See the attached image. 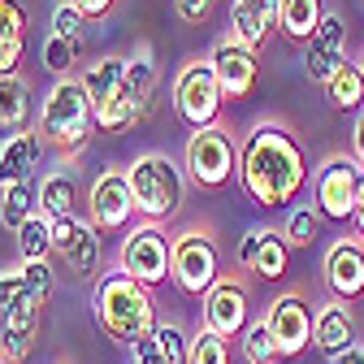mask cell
Listing matches in <instances>:
<instances>
[{
    "mask_svg": "<svg viewBox=\"0 0 364 364\" xmlns=\"http://www.w3.org/2000/svg\"><path fill=\"white\" fill-rule=\"evenodd\" d=\"M239 182L256 208H287L308 182V152L287 122H256L239 148Z\"/></svg>",
    "mask_w": 364,
    "mask_h": 364,
    "instance_id": "1",
    "label": "cell"
},
{
    "mask_svg": "<svg viewBox=\"0 0 364 364\" xmlns=\"http://www.w3.org/2000/svg\"><path fill=\"white\" fill-rule=\"evenodd\" d=\"M91 312H96L100 334H105L109 343H122V347L144 343V338L156 330L152 291H148L144 282H134L130 273H122V269L100 273L96 291H91Z\"/></svg>",
    "mask_w": 364,
    "mask_h": 364,
    "instance_id": "2",
    "label": "cell"
},
{
    "mask_svg": "<svg viewBox=\"0 0 364 364\" xmlns=\"http://www.w3.org/2000/svg\"><path fill=\"white\" fill-rule=\"evenodd\" d=\"M35 130L43 144L65 152V156H78L96 139L100 122H96V105H91L82 78H57L48 87V96L39 105V117H35Z\"/></svg>",
    "mask_w": 364,
    "mask_h": 364,
    "instance_id": "3",
    "label": "cell"
},
{
    "mask_svg": "<svg viewBox=\"0 0 364 364\" xmlns=\"http://www.w3.org/2000/svg\"><path fill=\"white\" fill-rule=\"evenodd\" d=\"M130 191H134V208L148 221H169L182 208V196H187V182H182V169L165 156V152H144L134 156V165L126 169Z\"/></svg>",
    "mask_w": 364,
    "mask_h": 364,
    "instance_id": "4",
    "label": "cell"
},
{
    "mask_svg": "<svg viewBox=\"0 0 364 364\" xmlns=\"http://www.w3.org/2000/svg\"><path fill=\"white\" fill-rule=\"evenodd\" d=\"M78 78L87 87L91 105H96V122H100L105 134H117V130H130L134 122H144V109L134 105V96L126 91V57H100Z\"/></svg>",
    "mask_w": 364,
    "mask_h": 364,
    "instance_id": "5",
    "label": "cell"
},
{
    "mask_svg": "<svg viewBox=\"0 0 364 364\" xmlns=\"http://www.w3.org/2000/svg\"><path fill=\"white\" fill-rule=\"evenodd\" d=\"M169 278L178 282L182 295H196L204 299L217 282H221V252L213 243L208 230L191 225V230L173 235V247H169Z\"/></svg>",
    "mask_w": 364,
    "mask_h": 364,
    "instance_id": "6",
    "label": "cell"
},
{
    "mask_svg": "<svg viewBox=\"0 0 364 364\" xmlns=\"http://www.w3.org/2000/svg\"><path fill=\"white\" fill-rule=\"evenodd\" d=\"M221 105H225V96H221V82H217L213 61L196 57V61H187L178 70V78H173V113L187 122L191 130L217 126L221 122Z\"/></svg>",
    "mask_w": 364,
    "mask_h": 364,
    "instance_id": "7",
    "label": "cell"
},
{
    "mask_svg": "<svg viewBox=\"0 0 364 364\" xmlns=\"http://www.w3.org/2000/svg\"><path fill=\"white\" fill-rule=\"evenodd\" d=\"M364 165L355 156H326L312 169V204L330 221H351L355 217V196H360Z\"/></svg>",
    "mask_w": 364,
    "mask_h": 364,
    "instance_id": "8",
    "label": "cell"
},
{
    "mask_svg": "<svg viewBox=\"0 0 364 364\" xmlns=\"http://www.w3.org/2000/svg\"><path fill=\"white\" fill-rule=\"evenodd\" d=\"M187 169L208 191L225 187V182L239 173V144H235V134L225 130L221 122L204 126V130H191V139H187Z\"/></svg>",
    "mask_w": 364,
    "mask_h": 364,
    "instance_id": "9",
    "label": "cell"
},
{
    "mask_svg": "<svg viewBox=\"0 0 364 364\" xmlns=\"http://www.w3.org/2000/svg\"><path fill=\"white\" fill-rule=\"evenodd\" d=\"M169 247H173V239L161 230V225L156 221H144V225H134V230L126 235L122 256H117V269L130 273L134 282H144L152 291V287H161L169 278Z\"/></svg>",
    "mask_w": 364,
    "mask_h": 364,
    "instance_id": "10",
    "label": "cell"
},
{
    "mask_svg": "<svg viewBox=\"0 0 364 364\" xmlns=\"http://www.w3.org/2000/svg\"><path fill=\"white\" fill-rule=\"evenodd\" d=\"M53 256L65 264L70 278L87 282L100 273V260H105V243H100V230L82 217H61L53 221Z\"/></svg>",
    "mask_w": 364,
    "mask_h": 364,
    "instance_id": "11",
    "label": "cell"
},
{
    "mask_svg": "<svg viewBox=\"0 0 364 364\" xmlns=\"http://www.w3.org/2000/svg\"><path fill=\"white\" fill-rule=\"evenodd\" d=\"M312 316H316V308L299 291H287V295H278L269 304L264 321L273 330V343H278L282 360H295V355H304L312 347Z\"/></svg>",
    "mask_w": 364,
    "mask_h": 364,
    "instance_id": "12",
    "label": "cell"
},
{
    "mask_svg": "<svg viewBox=\"0 0 364 364\" xmlns=\"http://www.w3.org/2000/svg\"><path fill=\"white\" fill-rule=\"evenodd\" d=\"M87 208H91V225L100 235H113V230H126V221L139 213L134 208V191H130V178L126 169H105L96 182H91V196H87Z\"/></svg>",
    "mask_w": 364,
    "mask_h": 364,
    "instance_id": "13",
    "label": "cell"
},
{
    "mask_svg": "<svg viewBox=\"0 0 364 364\" xmlns=\"http://www.w3.org/2000/svg\"><path fill=\"white\" fill-rule=\"evenodd\" d=\"M235 264L256 273L264 282H278L287 278V264H291V243L282 230L273 225H252V230L239 239V252H235Z\"/></svg>",
    "mask_w": 364,
    "mask_h": 364,
    "instance_id": "14",
    "label": "cell"
},
{
    "mask_svg": "<svg viewBox=\"0 0 364 364\" xmlns=\"http://www.w3.org/2000/svg\"><path fill=\"white\" fill-rule=\"evenodd\" d=\"M343 65H347V22H343V14H326V22L304 43V70L312 82L326 87Z\"/></svg>",
    "mask_w": 364,
    "mask_h": 364,
    "instance_id": "15",
    "label": "cell"
},
{
    "mask_svg": "<svg viewBox=\"0 0 364 364\" xmlns=\"http://www.w3.org/2000/svg\"><path fill=\"white\" fill-rule=\"evenodd\" d=\"M213 70H217V82H221V96L225 100H247L256 82H260V57L252 48H243V43L235 39H221L213 48Z\"/></svg>",
    "mask_w": 364,
    "mask_h": 364,
    "instance_id": "16",
    "label": "cell"
},
{
    "mask_svg": "<svg viewBox=\"0 0 364 364\" xmlns=\"http://www.w3.org/2000/svg\"><path fill=\"white\" fill-rule=\"evenodd\" d=\"M200 326H208L213 334L221 338H235L243 334L252 321H247V287L239 278H221L208 295H204V308H200Z\"/></svg>",
    "mask_w": 364,
    "mask_h": 364,
    "instance_id": "17",
    "label": "cell"
},
{
    "mask_svg": "<svg viewBox=\"0 0 364 364\" xmlns=\"http://www.w3.org/2000/svg\"><path fill=\"white\" fill-rule=\"evenodd\" d=\"M326 287L343 304H355L364 295V243L360 239H338L326 252Z\"/></svg>",
    "mask_w": 364,
    "mask_h": 364,
    "instance_id": "18",
    "label": "cell"
},
{
    "mask_svg": "<svg viewBox=\"0 0 364 364\" xmlns=\"http://www.w3.org/2000/svg\"><path fill=\"white\" fill-rule=\"evenodd\" d=\"M39 304L22 299L14 312L0 316V355H5V364H26L35 343H39Z\"/></svg>",
    "mask_w": 364,
    "mask_h": 364,
    "instance_id": "19",
    "label": "cell"
},
{
    "mask_svg": "<svg viewBox=\"0 0 364 364\" xmlns=\"http://www.w3.org/2000/svg\"><path fill=\"white\" fill-rule=\"evenodd\" d=\"M312 347H321L326 360L347 351V347H355V316H351V308L343 299H330V304L316 308V316H312Z\"/></svg>",
    "mask_w": 364,
    "mask_h": 364,
    "instance_id": "20",
    "label": "cell"
},
{
    "mask_svg": "<svg viewBox=\"0 0 364 364\" xmlns=\"http://www.w3.org/2000/svg\"><path fill=\"white\" fill-rule=\"evenodd\" d=\"M39 156H43L39 130H18V134H9V139L0 144V187L31 178V169L39 165Z\"/></svg>",
    "mask_w": 364,
    "mask_h": 364,
    "instance_id": "21",
    "label": "cell"
},
{
    "mask_svg": "<svg viewBox=\"0 0 364 364\" xmlns=\"http://www.w3.org/2000/svg\"><path fill=\"white\" fill-rule=\"evenodd\" d=\"M130 351H134V364H187L191 338L169 321V326H156L144 343H134Z\"/></svg>",
    "mask_w": 364,
    "mask_h": 364,
    "instance_id": "22",
    "label": "cell"
},
{
    "mask_svg": "<svg viewBox=\"0 0 364 364\" xmlns=\"http://www.w3.org/2000/svg\"><path fill=\"white\" fill-rule=\"evenodd\" d=\"M22 53H26V9L18 0H0V78L18 74Z\"/></svg>",
    "mask_w": 364,
    "mask_h": 364,
    "instance_id": "23",
    "label": "cell"
},
{
    "mask_svg": "<svg viewBox=\"0 0 364 364\" xmlns=\"http://www.w3.org/2000/svg\"><path fill=\"white\" fill-rule=\"evenodd\" d=\"M326 0H282L278 5V31L295 43H308L312 31L326 22Z\"/></svg>",
    "mask_w": 364,
    "mask_h": 364,
    "instance_id": "24",
    "label": "cell"
},
{
    "mask_svg": "<svg viewBox=\"0 0 364 364\" xmlns=\"http://www.w3.org/2000/svg\"><path fill=\"white\" fill-rule=\"evenodd\" d=\"M35 213H39V182L35 178H22V182L0 187V225H9V230L18 235Z\"/></svg>",
    "mask_w": 364,
    "mask_h": 364,
    "instance_id": "25",
    "label": "cell"
},
{
    "mask_svg": "<svg viewBox=\"0 0 364 364\" xmlns=\"http://www.w3.org/2000/svg\"><path fill=\"white\" fill-rule=\"evenodd\" d=\"M26 117H31V87L22 74H9L0 78V134H18L26 130Z\"/></svg>",
    "mask_w": 364,
    "mask_h": 364,
    "instance_id": "26",
    "label": "cell"
},
{
    "mask_svg": "<svg viewBox=\"0 0 364 364\" xmlns=\"http://www.w3.org/2000/svg\"><path fill=\"white\" fill-rule=\"evenodd\" d=\"M74 204H78V187H74V173H48L39 178V213L43 217H74Z\"/></svg>",
    "mask_w": 364,
    "mask_h": 364,
    "instance_id": "27",
    "label": "cell"
},
{
    "mask_svg": "<svg viewBox=\"0 0 364 364\" xmlns=\"http://www.w3.org/2000/svg\"><path fill=\"white\" fill-rule=\"evenodd\" d=\"M273 26H278V22H269V18H260V14H252V9H243V5L230 0V39L235 43L260 53L264 43H269V35H273Z\"/></svg>",
    "mask_w": 364,
    "mask_h": 364,
    "instance_id": "28",
    "label": "cell"
},
{
    "mask_svg": "<svg viewBox=\"0 0 364 364\" xmlns=\"http://www.w3.org/2000/svg\"><path fill=\"white\" fill-rule=\"evenodd\" d=\"M326 96H330V105L343 109V113H351V109L364 105V70H360V61H347V65L326 82Z\"/></svg>",
    "mask_w": 364,
    "mask_h": 364,
    "instance_id": "29",
    "label": "cell"
},
{
    "mask_svg": "<svg viewBox=\"0 0 364 364\" xmlns=\"http://www.w3.org/2000/svg\"><path fill=\"white\" fill-rule=\"evenodd\" d=\"M18 256L22 260H53V217L35 213L18 230Z\"/></svg>",
    "mask_w": 364,
    "mask_h": 364,
    "instance_id": "30",
    "label": "cell"
},
{
    "mask_svg": "<svg viewBox=\"0 0 364 364\" xmlns=\"http://www.w3.org/2000/svg\"><path fill=\"white\" fill-rule=\"evenodd\" d=\"M321 213H316V204H299V208H291L287 213V225H282V235H287V243L291 247H312L316 239H321Z\"/></svg>",
    "mask_w": 364,
    "mask_h": 364,
    "instance_id": "31",
    "label": "cell"
},
{
    "mask_svg": "<svg viewBox=\"0 0 364 364\" xmlns=\"http://www.w3.org/2000/svg\"><path fill=\"white\" fill-rule=\"evenodd\" d=\"M126 91L134 96L144 113L152 109V96H156V65L152 57H126Z\"/></svg>",
    "mask_w": 364,
    "mask_h": 364,
    "instance_id": "32",
    "label": "cell"
},
{
    "mask_svg": "<svg viewBox=\"0 0 364 364\" xmlns=\"http://www.w3.org/2000/svg\"><path fill=\"white\" fill-rule=\"evenodd\" d=\"M187 364H235V351H230V338L213 334L208 326H200L191 334V355Z\"/></svg>",
    "mask_w": 364,
    "mask_h": 364,
    "instance_id": "33",
    "label": "cell"
},
{
    "mask_svg": "<svg viewBox=\"0 0 364 364\" xmlns=\"http://www.w3.org/2000/svg\"><path fill=\"white\" fill-rule=\"evenodd\" d=\"M82 39H65V35H48L43 39V70H53L57 78H70V70L78 65Z\"/></svg>",
    "mask_w": 364,
    "mask_h": 364,
    "instance_id": "34",
    "label": "cell"
},
{
    "mask_svg": "<svg viewBox=\"0 0 364 364\" xmlns=\"http://www.w3.org/2000/svg\"><path fill=\"white\" fill-rule=\"evenodd\" d=\"M243 355H247V364H278V360H282V355H278V343H273V330H269L264 316L243 330Z\"/></svg>",
    "mask_w": 364,
    "mask_h": 364,
    "instance_id": "35",
    "label": "cell"
},
{
    "mask_svg": "<svg viewBox=\"0 0 364 364\" xmlns=\"http://www.w3.org/2000/svg\"><path fill=\"white\" fill-rule=\"evenodd\" d=\"M22 278H26V299L31 304H48L53 291H57V273H53V260H22Z\"/></svg>",
    "mask_w": 364,
    "mask_h": 364,
    "instance_id": "36",
    "label": "cell"
},
{
    "mask_svg": "<svg viewBox=\"0 0 364 364\" xmlns=\"http://www.w3.org/2000/svg\"><path fill=\"white\" fill-rule=\"evenodd\" d=\"M26 299V278H22V264L18 269H0V316L14 312Z\"/></svg>",
    "mask_w": 364,
    "mask_h": 364,
    "instance_id": "37",
    "label": "cell"
},
{
    "mask_svg": "<svg viewBox=\"0 0 364 364\" xmlns=\"http://www.w3.org/2000/svg\"><path fill=\"white\" fill-rule=\"evenodd\" d=\"M82 26H87V18H82L74 5H70V0L53 9V35H65V39H82Z\"/></svg>",
    "mask_w": 364,
    "mask_h": 364,
    "instance_id": "38",
    "label": "cell"
},
{
    "mask_svg": "<svg viewBox=\"0 0 364 364\" xmlns=\"http://www.w3.org/2000/svg\"><path fill=\"white\" fill-rule=\"evenodd\" d=\"M173 9L182 22H204L213 14V0H173Z\"/></svg>",
    "mask_w": 364,
    "mask_h": 364,
    "instance_id": "39",
    "label": "cell"
},
{
    "mask_svg": "<svg viewBox=\"0 0 364 364\" xmlns=\"http://www.w3.org/2000/svg\"><path fill=\"white\" fill-rule=\"evenodd\" d=\"M70 5H74L87 22H100V18H109V14H113L117 0H70Z\"/></svg>",
    "mask_w": 364,
    "mask_h": 364,
    "instance_id": "40",
    "label": "cell"
},
{
    "mask_svg": "<svg viewBox=\"0 0 364 364\" xmlns=\"http://www.w3.org/2000/svg\"><path fill=\"white\" fill-rule=\"evenodd\" d=\"M235 5H243V9H252V14H260L269 22H278V5H282V0H235Z\"/></svg>",
    "mask_w": 364,
    "mask_h": 364,
    "instance_id": "41",
    "label": "cell"
},
{
    "mask_svg": "<svg viewBox=\"0 0 364 364\" xmlns=\"http://www.w3.org/2000/svg\"><path fill=\"white\" fill-rule=\"evenodd\" d=\"M351 148H355V161L364 165V109H360V117H355V130H351Z\"/></svg>",
    "mask_w": 364,
    "mask_h": 364,
    "instance_id": "42",
    "label": "cell"
},
{
    "mask_svg": "<svg viewBox=\"0 0 364 364\" xmlns=\"http://www.w3.org/2000/svg\"><path fill=\"white\" fill-rule=\"evenodd\" d=\"M330 364H364V347L355 343V347H347V351H338V355H330Z\"/></svg>",
    "mask_w": 364,
    "mask_h": 364,
    "instance_id": "43",
    "label": "cell"
},
{
    "mask_svg": "<svg viewBox=\"0 0 364 364\" xmlns=\"http://www.w3.org/2000/svg\"><path fill=\"white\" fill-rule=\"evenodd\" d=\"M351 221H355V239L364 243V178H360V196H355V217Z\"/></svg>",
    "mask_w": 364,
    "mask_h": 364,
    "instance_id": "44",
    "label": "cell"
},
{
    "mask_svg": "<svg viewBox=\"0 0 364 364\" xmlns=\"http://www.w3.org/2000/svg\"><path fill=\"white\" fill-rule=\"evenodd\" d=\"M360 70H364V57H360Z\"/></svg>",
    "mask_w": 364,
    "mask_h": 364,
    "instance_id": "45",
    "label": "cell"
},
{
    "mask_svg": "<svg viewBox=\"0 0 364 364\" xmlns=\"http://www.w3.org/2000/svg\"><path fill=\"white\" fill-rule=\"evenodd\" d=\"M0 364H5V355H0Z\"/></svg>",
    "mask_w": 364,
    "mask_h": 364,
    "instance_id": "46",
    "label": "cell"
}]
</instances>
